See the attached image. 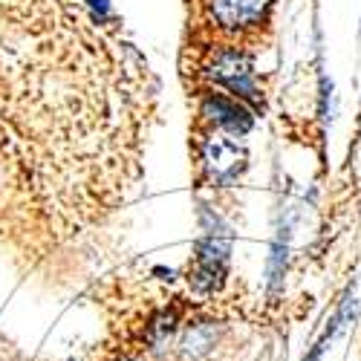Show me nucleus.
<instances>
[{"mask_svg":"<svg viewBox=\"0 0 361 361\" xmlns=\"http://www.w3.org/2000/svg\"><path fill=\"white\" fill-rule=\"evenodd\" d=\"M202 168L214 185H231L246 168V154L231 139L212 136L202 145Z\"/></svg>","mask_w":361,"mask_h":361,"instance_id":"obj_1","label":"nucleus"},{"mask_svg":"<svg viewBox=\"0 0 361 361\" xmlns=\"http://www.w3.org/2000/svg\"><path fill=\"white\" fill-rule=\"evenodd\" d=\"M212 78L226 84L234 96L249 99V102H260L257 87H255V73H252V61L240 52V49H223L217 52V58L212 61Z\"/></svg>","mask_w":361,"mask_h":361,"instance_id":"obj_2","label":"nucleus"},{"mask_svg":"<svg viewBox=\"0 0 361 361\" xmlns=\"http://www.w3.org/2000/svg\"><path fill=\"white\" fill-rule=\"evenodd\" d=\"M269 9H272V0H212V18L223 29L257 26Z\"/></svg>","mask_w":361,"mask_h":361,"instance_id":"obj_3","label":"nucleus"},{"mask_svg":"<svg viewBox=\"0 0 361 361\" xmlns=\"http://www.w3.org/2000/svg\"><path fill=\"white\" fill-rule=\"evenodd\" d=\"M202 116H208L217 128H223L228 133H237V136L252 128V116L240 107L234 99H226V96H205Z\"/></svg>","mask_w":361,"mask_h":361,"instance_id":"obj_4","label":"nucleus"},{"mask_svg":"<svg viewBox=\"0 0 361 361\" xmlns=\"http://www.w3.org/2000/svg\"><path fill=\"white\" fill-rule=\"evenodd\" d=\"M214 344H217V326L212 321H202V324H194L183 336V341H179V355L185 361H200L214 350Z\"/></svg>","mask_w":361,"mask_h":361,"instance_id":"obj_5","label":"nucleus"},{"mask_svg":"<svg viewBox=\"0 0 361 361\" xmlns=\"http://www.w3.org/2000/svg\"><path fill=\"white\" fill-rule=\"evenodd\" d=\"M176 312L173 310H165V312H159L154 321H150V326H147V341L150 344H165L171 336H173V329H176Z\"/></svg>","mask_w":361,"mask_h":361,"instance_id":"obj_6","label":"nucleus"},{"mask_svg":"<svg viewBox=\"0 0 361 361\" xmlns=\"http://www.w3.org/2000/svg\"><path fill=\"white\" fill-rule=\"evenodd\" d=\"M324 341H326V338H324ZM324 341H318V344L312 347V353H310L304 361H321V353H324Z\"/></svg>","mask_w":361,"mask_h":361,"instance_id":"obj_7","label":"nucleus"}]
</instances>
